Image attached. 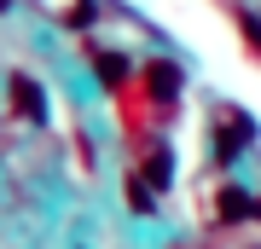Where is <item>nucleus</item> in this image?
Here are the masks:
<instances>
[{
    "label": "nucleus",
    "mask_w": 261,
    "mask_h": 249,
    "mask_svg": "<svg viewBox=\"0 0 261 249\" xmlns=\"http://www.w3.org/2000/svg\"><path fill=\"white\" fill-rule=\"evenodd\" d=\"M250 139H255V122L244 116V110H226V122L215 128V162H232Z\"/></svg>",
    "instance_id": "nucleus-1"
},
{
    "label": "nucleus",
    "mask_w": 261,
    "mask_h": 249,
    "mask_svg": "<svg viewBox=\"0 0 261 249\" xmlns=\"http://www.w3.org/2000/svg\"><path fill=\"white\" fill-rule=\"evenodd\" d=\"M145 87L157 104H174L180 99V64H168V58H151L145 64Z\"/></svg>",
    "instance_id": "nucleus-2"
},
{
    "label": "nucleus",
    "mask_w": 261,
    "mask_h": 249,
    "mask_svg": "<svg viewBox=\"0 0 261 249\" xmlns=\"http://www.w3.org/2000/svg\"><path fill=\"white\" fill-rule=\"evenodd\" d=\"M215 214H221L226 226H238V220H250V214H261V203H255L250 191H238V185H226L221 203H215Z\"/></svg>",
    "instance_id": "nucleus-3"
},
{
    "label": "nucleus",
    "mask_w": 261,
    "mask_h": 249,
    "mask_svg": "<svg viewBox=\"0 0 261 249\" xmlns=\"http://www.w3.org/2000/svg\"><path fill=\"white\" fill-rule=\"evenodd\" d=\"M12 104H18V116H29V122L47 116V99H41V87L29 81V75H12Z\"/></svg>",
    "instance_id": "nucleus-4"
},
{
    "label": "nucleus",
    "mask_w": 261,
    "mask_h": 249,
    "mask_svg": "<svg viewBox=\"0 0 261 249\" xmlns=\"http://www.w3.org/2000/svg\"><path fill=\"white\" fill-rule=\"evenodd\" d=\"M93 70H99V81H105V87H122V81H128V58H122V52H99V58H93Z\"/></svg>",
    "instance_id": "nucleus-5"
},
{
    "label": "nucleus",
    "mask_w": 261,
    "mask_h": 249,
    "mask_svg": "<svg viewBox=\"0 0 261 249\" xmlns=\"http://www.w3.org/2000/svg\"><path fill=\"white\" fill-rule=\"evenodd\" d=\"M145 180H151V191H163V185L174 180V162H168V151H163V145L145 157Z\"/></svg>",
    "instance_id": "nucleus-6"
},
{
    "label": "nucleus",
    "mask_w": 261,
    "mask_h": 249,
    "mask_svg": "<svg viewBox=\"0 0 261 249\" xmlns=\"http://www.w3.org/2000/svg\"><path fill=\"white\" fill-rule=\"evenodd\" d=\"M128 203L140 209V214H151L157 203H151V180H128Z\"/></svg>",
    "instance_id": "nucleus-7"
},
{
    "label": "nucleus",
    "mask_w": 261,
    "mask_h": 249,
    "mask_svg": "<svg viewBox=\"0 0 261 249\" xmlns=\"http://www.w3.org/2000/svg\"><path fill=\"white\" fill-rule=\"evenodd\" d=\"M238 29H244V35H250V46L261 52V18H255V12H238Z\"/></svg>",
    "instance_id": "nucleus-8"
}]
</instances>
